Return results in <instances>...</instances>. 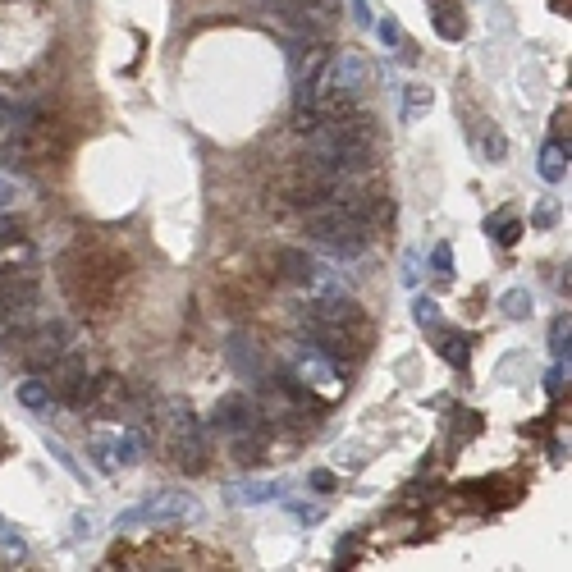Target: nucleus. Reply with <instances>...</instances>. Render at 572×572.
Returning a JSON list of instances; mask_svg holds the SVG:
<instances>
[{
    "label": "nucleus",
    "mask_w": 572,
    "mask_h": 572,
    "mask_svg": "<svg viewBox=\"0 0 572 572\" xmlns=\"http://www.w3.org/2000/svg\"><path fill=\"white\" fill-rule=\"evenodd\" d=\"M303 225H307V234H312L321 248L339 252V257H357V252H367V243H371V225H367V220H357L353 211H344L339 202L307 206Z\"/></svg>",
    "instance_id": "nucleus-1"
},
{
    "label": "nucleus",
    "mask_w": 572,
    "mask_h": 572,
    "mask_svg": "<svg viewBox=\"0 0 572 572\" xmlns=\"http://www.w3.org/2000/svg\"><path fill=\"white\" fill-rule=\"evenodd\" d=\"M193 518H202V504L188 490H152L142 504L124 508L115 527H174V522H193Z\"/></svg>",
    "instance_id": "nucleus-2"
},
{
    "label": "nucleus",
    "mask_w": 572,
    "mask_h": 572,
    "mask_svg": "<svg viewBox=\"0 0 572 572\" xmlns=\"http://www.w3.org/2000/svg\"><path fill=\"white\" fill-rule=\"evenodd\" d=\"M371 87V69H367V60L357 51H339L335 60H325V69H321V92H316V101L321 97H330V101H353V97H362Z\"/></svg>",
    "instance_id": "nucleus-3"
},
{
    "label": "nucleus",
    "mask_w": 572,
    "mask_h": 572,
    "mask_svg": "<svg viewBox=\"0 0 572 572\" xmlns=\"http://www.w3.org/2000/svg\"><path fill=\"white\" fill-rule=\"evenodd\" d=\"M280 266H284V275H289L298 289H307V293H330V289H335V275H330L321 261L307 257V252H298V248L280 252Z\"/></svg>",
    "instance_id": "nucleus-4"
},
{
    "label": "nucleus",
    "mask_w": 572,
    "mask_h": 572,
    "mask_svg": "<svg viewBox=\"0 0 572 572\" xmlns=\"http://www.w3.org/2000/svg\"><path fill=\"white\" fill-rule=\"evenodd\" d=\"M23 348H28V357H33V367H51L55 357H65V348H69V325L65 321L37 325V330H28Z\"/></svg>",
    "instance_id": "nucleus-5"
},
{
    "label": "nucleus",
    "mask_w": 572,
    "mask_h": 572,
    "mask_svg": "<svg viewBox=\"0 0 572 572\" xmlns=\"http://www.w3.org/2000/svg\"><path fill=\"white\" fill-rule=\"evenodd\" d=\"M216 426L229 435V440H238V435L261 431V417H257V408H252L248 399H225L216 408Z\"/></svg>",
    "instance_id": "nucleus-6"
},
{
    "label": "nucleus",
    "mask_w": 572,
    "mask_h": 572,
    "mask_svg": "<svg viewBox=\"0 0 572 572\" xmlns=\"http://www.w3.org/2000/svg\"><path fill=\"white\" fill-rule=\"evenodd\" d=\"M174 449H179V463H184V472H202L206 467V435H202V426L197 421H179V440H174Z\"/></svg>",
    "instance_id": "nucleus-7"
},
{
    "label": "nucleus",
    "mask_w": 572,
    "mask_h": 572,
    "mask_svg": "<svg viewBox=\"0 0 572 572\" xmlns=\"http://www.w3.org/2000/svg\"><path fill=\"white\" fill-rule=\"evenodd\" d=\"M298 371H303L312 385H321V389H335V385H339V380H335V367L325 362L321 348H303V353H298Z\"/></svg>",
    "instance_id": "nucleus-8"
},
{
    "label": "nucleus",
    "mask_w": 572,
    "mask_h": 572,
    "mask_svg": "<svg viewBox=\"0 0 572 572\" xmlns=\"http://www.w3.org/2000/svg\"><path fill=\"white\" fill-rule=\"evenodd\" d=\"M435 33H440L444 42H458V37L467 33V19L454 0H435Z\"/></svg>",
    "instance_id": "nucleus-9"
},
{
    "label": "nucleus",
    "mask_w": 572,
    "mask_h": 572,
    "mask_svg": "<svg viewBox=\"0 0 572 572\" xmlns=\"http://www.w3.org/2000/svg\"><path fill=\"white\" fill-rule=\"evenodd\" d=\"M33 156H37L33 129H19V133H14L10 142H5V147H0V161L10 165V170H14V165H28V161H33Z\"/></svg>",
    "instance_id": "nucleus-10"
},
{
    "label": "nucleus",
    "mask_w": 572,
    "mask_h": 572,
    "mask_svg": "<svg viewBox=\"0 0 572 572\" xmlns=\"http://www.w3.org/2000/svg\"><path fill=\"white\" fill-rule=\"evenodd\" d=\"M563 174H568V147L550 142V147L540 152V179H545V184H559Z\"/></svg>",
    "instance_id": "nucleus-11"
},
{
    "label": "nucleus",
    "mask_w": 572,
    "mask_h": 572,
    "mask_svg": "<svg viewBox=\"0 0 572 572\" xmlns=\"http://www.w3.org/2000/svg\"><path fill=\"white\" fill-rule=\"evenodd\" d=\"M19 403L23 408H33V412H51V385H46V380H23Z\"/></svg>",
    "instance_id": "nucleus-12"
},
{
    "label": "nucleus",
    "mask_w": 572,
    "mask_h": 572,
    "mask_svg": "<svg viewBox=\"0 0 572 572\" xmlns=\"http://www.w3.org/2000/svg\"><path fill=\"white\" fill-rule=\"evenodd\" d=\"M280 495V481H257V486H234L229 490V499L234 504H266V499Z\"/></svg>",
    "instance_id": "nucleus-13"
},
{
    "label": "nucleus",
    "mask_w": 572,
    "mask_h": 572,
    "mask_svg": "<svg viewBox=\"0 0 572 572\" xmlns=\"http://www.w3.org/2000/svg\"><path fill=\"white\" fill-rule=\"evenodd\" d=\"M435 106V92H431V87H408V92H403V119H408V124H412V119H417V115H426V110H431Z\"/></svg>",
    "instance_id": "nucleus-14"
},
{
    "label": "nucleus",
    "mask_w": 572,
    "mask_h": 572,
    "mask_svg": "<svg viewBox=\"0 0 572 572\" xmlns=\"http://www.w3.org/2000/svg\"><path fill=\"white\" fill-rule=\"evenodd\" d=\"M499 307H504L508 321H522V316H531V293H527V289H508Z\"/></svg>",
    "instance_id": "nucleus-15"
},
{
    "label": "nucleus",
    "mask_w": 572,
    "mask_h": 572,
    "mask_svg": "<svg viewBox=\"0 0 572 572\" xmlns=\"http://www.w3.org/2000/svg\"><path fill=\"white\" fill-rule=\"evenodd\" d=\"M568 330H572V325H568V316H559V321L550 325V348L563 357V362H568Z\"/></svg>",
    "instance_id": "nucleus-16"
},
{
    "label": "nucleus",
    "mask_w": 572,
    "mask_h": 572,
    "mask_svg": "<svg viewBox=\"0 0 572 572\" xmlns=\"http://www.w3.org/2000/svg\"><path fill=\"white\" fill-rule=\"evenodd\" d=\"M518 229H522V225H518V216H508V211L495 220V238L504 243V248H508V243H518Z\"/></svg>",
    "instance_id": "nucleus-17"
},
{
    "label": "nucleus",
    "mask_w": 572,
    "mask_h": 572,
    "mask_svg": "<svg viewBox=\"0 0 572 572\" xmlns=\"http://www.w3.org/2000/svg\"><path fill=\"white\" fill-rule=\"evenodd\" d=\"M115 458H119L124 467L138 463V435H119V440H115Z\"/></svg>",
    "instance_id": "nucleus-18"
},
{
    "label": "nucleus",
    "mask_w": 572,
    "mask_h": 572,
    "mask_svg": "<svg viewBox=\"0 0 572 572\" xmlns=\"http://www.w3.org/2000/svg\"><path fill=\"white\" fill-rule=\"evenodd\" d=\"M435 275H440V280H454V248H449V243L435 248Z\"/></svg>",
    "instance_id": "nucleus-19"
},
{
    "label": "nucleus",
    "mask_w": 572,
    "mask_h": 572,
    "mask_svg": "<svg viewBox=\"0 0 572 572\" xmlns=\"http://www.w3.org/2000/svg\"><path fill=\"white\" fill-rule=\"evenodd\" d=\"M504 152H508L504 133H499V129H490V133H486V156H490V161H504Z\"/></svg>",
    "instance_id": "nucleus-20"
},
{
    "label": "nucleus",
    "mask_w": 572,
    "mask_h": 572,
    "mask_svg": "<svg viewBox=\"0 0 572 572\" xmlns=\"http://www.w3.org/2000/svg\"><path fill=\"white\" fill-rule=\"evenodd\" d=\"M412 316H417L421 325H435V321H440V312H435V303H431V298H417V307H412Z\"/></svg>",
    "instance_id": "nucleus-21"
},
{
    "label": "nucleus",
    "mask_w": 572,
    "mask_h": 572,
    "mask_svg": "<svg viewBox=\"0 0 572 572\" xmlns=\"http://www.w3.org/2000/svg\"><path fill=\"white\" fill-rule=\"evenodd\" d=\"M380 42H385V46H403V33H399V23H394V19H380Z\"/></svg>",
    "instance_id": "nucleus-22"
},
{
    "label": "nucleus",
    "mask_w": 572,
    "mask_h": 572,
    "mask_svg": "<svg viewBox=\"0 0 572 572\" xmlns=\"http://www.w3.org/2000/svg\"><path fill=\"white\" fill-rule=\"evenodd\" d=\"M10 202H14V184L10 179H0V211H10Z\"/></svg>",
    "instance_id": "nucleus-23"
},
{
    "label": "nucleus",
    "mask_w": 572,
    "mask_h": 572,
    "mask_svg": "<svg viewBox=\"0 0 572 572\" xmlns=\"http://www.w3.org/2000/svg\"><path fill=\"white\" fill-rule=\"evenodd\" d=\"M312 486L316 490H330V486H335V476H330V472H312Z\"/></svg>",
    "instance_id": "nucleus-24"
},
{
    "label": "nucleus",
    "mask_w": 572,
    "mask_h": 572,
    "mask_svg": "<svg viewBox=\"0 0 572 572\" xmlns=\"http://www.w3.org/2000/svg\"><path fill=\"white\" fill-rule=\"evenodd\" d=\"M5 124H14V106H10V101H0V133H5Z\"/></svg>",
    "instance_id": "nucleus-25"
},
{
    "label": "nucleus",
    "mask_w": 572,
    "mask_h": 572,
    "mask_svg": "<svg viewBox=\"0 0 572 572\" xmlns=\"http://www.w3.org/2000/svg\"><path fill=\"white\" fill-rule=\"evenodd\" d=\"M353 14H357V23H371V10H367V0H353Z\"/></svg>",
    "instance_id": "nucleus-26"
},
{
    "label": "nucleus",
    "mask_w": 572,
    "mask_h": 572,
    "mask_svg": "<svg viewBox=\"0 0 572 572\" xmlns=\"http://www.w3.org/2000/svg\"><path fill=\"white\" fill-rule=\"evenodd\" d=\"M10 238H14V229H10V225H0V248H5Z\"/></svg>",
    "instance_id": "nucleus-27"
}]
</instances>
